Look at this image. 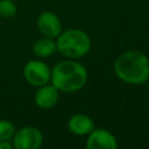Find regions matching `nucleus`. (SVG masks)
Instances as JSON below:
<instances>
[{"label": "nucleus", "mask_w": 149, "mask_h": 149, "mask_svg": "<svg viewBox=\"0 0 149 149\" xmlns=\"http://www.w3.org/2000/svg\"><path fill=\"white\" fill-rule=\"evenodd\" d=\"M113 70L121 81L142 85L149 78V58L140 50H127L116 57Z\"/></svg>", "instance_id": "1"}, {"label": "nucleus", "mask_w": 149, "mask_h": 149, "mask_svg": "<svg viewBox=\"0 0 149 149\" xmlns=\"http://www.w3.org/2000/svg\"><path fill=\"white\" fill-rule=\"evenodd\" d=\"M88 79L86 68L76 59L66 58L56 63L51 69L50 83L59 91L72 93L81 90Z\"/></svg>", "instance_id": "2"}, {"label": "nucleus", "mask_w": 149, "mask_h": 149, "mask_svg": "<svg viewBox=\"0 0 149 149\" xmlns=\"http://www.w3.org/2000/svg\"><path fill=\"white\" fill-rule=\"evenodd\" d=\"M118 146L115 135L105 128H94L86 135L85 147L87 149H116Z\"/></svg>", "instance_id": "6"}, {"label": "nucleus", "mask_w": 149, "mask_h": 149, "mask_svg": "<svg viewBox=\"0 0 149 149\" xmlns=\"http://www.w3.org/2000/svg\"><path fill=\"white\" fill-rule=\"evenodd\" d=\"M59 93L61 92L51 83H48L37 87V91L34 95V101L37 107L42 109H49L56 106V104L58 102Z\"/></svg>", "instance_id": "8"}, {"label": "nucleus", "mask_w": 149, "mask_h": 149, "mask_svg": "<svg viewBox=\"0 0 149 149\" xmlns=\"http://www.w3.org/2000/svg\"><path fill=\"white\" fill-rule=\"evenodd\" d=\"M36 26L43 36L50 38H56L63 30L61 19L57 14L50 10H44L38 14L36 19Z\"/></svg>", "instance_id": "7"}, {"label": "nucleus", "mask_w": 149, "mask_h": 149, "mask_svg": "<svg viewBox=\"0 0 149 149\" xmlns=\"http://www.w3.org/2000/svg\"><path fill=\"white\" fill-rule=\"evenodd\" d=\"M13 143L12 141H0V149H12Z\"/></svg>", "instance_id": "13"}, {"label": "nucleus", "mask_w": 149, "mask_h": 149, "mask_svg": "<svg viewBox=\"0 0 149 149\" xmlns=\"http://www.w3.org/2000/svg\"><path fill=\"white\" fill-rule=\"evenodd\" d=\"M15 132L16 128L12 121L5 119L0 120V141H12Z\"/></svg>", "instance_id": "11"}, {"label": "nucleus", "mask_w": 149, "mask_h": 149, "mask_svg": "<svg viewBox=\"0 0 149 149\" xmlns=\"http://www.w3.org/2000/svg\"><path fill=\"white\" fill-rule=\"evenodd\" d=\"M147 85H148V90H149V78H148V80H147Z\"/></svg>", "instance_id": "14"}, {"label": "nucleus", "mask_w": 149, "mask_h": 149, "mask_svg": "<svg viewBox=\"0 0 149 149\" xmlns=\"http://www.w3.org/2000/svg\"><path fill=\"white\" fill-rule=\"evenodd\" d=\"M17 7L12 0H0V16L3 19H10L15 16Z\"/></svg>", "instance_id": "12"}, {"label": "nucleus", "mask_w": 149, "mask_h": 149, "mask_svg": "<svg viewBox=\"0 0 149 149\" xmlns=\"http://www.w3.org/2000/svg\"><path fill=\"white\" fill-rule=\"evenodd\" d=\"M12 143L15 149H38L43 144V134L35 126H24L16 129Z\"/></svg>", "instance_id": "5"}, {"label": "nucleus", "mask_w": 149, "mask_h": 149, "mask_svg": "<svg viewBox=\"0 0 149 149\" xmlns=\"http://www.w3.org/2000/svg\"><path fill=\"white\" fill-rule=\"evenodd\" d=\"M22 73H23V78L29 85L40 87L42 85L50 83L51 69L41 58L31 59L24 64Z\"/></svg>", "instance_id": "4"}, {"label": "nucleus", "mask_w": 149, "mask_h": 149, "mask_svg": "<svg viewBox=\"0 0 149 149\" xmlns=\"http://www.w3.org/2000/svg\"><path fill=\"white\" fill-rule=\"evenodd\" d=\"M95 128L94 121L86 114L77 113L68 120V129L71 134L77 136H86Z\"/></svg>", "instance_id": "9"}, {"label": "nucleus", "mask_w": 149, "mask_h": 149, "mask_svg": "<svg viewBox=\"0 0 149 149\" xmlns=\"http://www.w3.org/2000/svg\"><path fill=\"white\" fill-rule=\"evenodd\" d=\"M56 51H57V45L55 38L43 36L36 40L35 43L33 44V52L41 59L52 56Z\"/></svg>", "instance_id": "10"}, {"label": "nucleus", "mask_w": 149, "mask_h": 149, "mask_svg": "<svg viewBox=\"0 0 149 149\" xmlns=\"http://www.w3.org/2000/svg\"><path fill=\"white\" fill-rule=\"evenodd\" d=\"M57 51L65 58L78 59L85 57L92 47V41L88 34L78 28L62 30L56 37Z\"/></svg>", "instance_id": "3"}]
</instances>
